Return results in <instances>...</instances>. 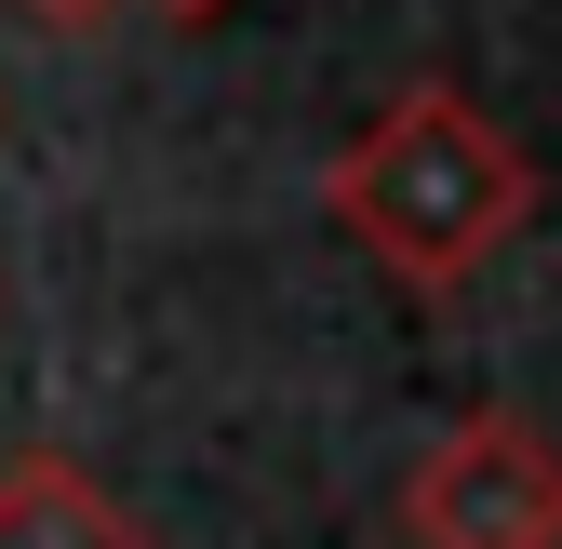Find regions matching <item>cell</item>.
<instances>
[{
  "label": "cell",
  "instance_id": "6da1fadb",
  "mask_svg": "<svg viewBox=\"0 0 562 549\" xmlns=\"http://www.w3.org/2000/svg\"><path fill=\"white\" fill-rule=\"evenodd\" d=\"M322 201H335V228L362 242L389 282L456 295L469 268L536 215V161H522L509 134L456 94V81H402V94H389V108L335 148Z\"/></svg>",
  "mask_w": 562,
  "mask_h": 549
},
{
  "label": "cell",
  "instance_id": "7a4b0ae2",
  "mask_svg": "<svg viewBox=\"0 0 562 549\" xmlns=\"http://www.w3.org/2000/svg\"><path fill=\"white\" fill-rule=\"evenodd\" d=\"M415 549H562V442L536 416H456L402 469Z\"/></svg>",
  "mask_w": 562,
  "mask_h": 549
},
{
  "label": "cell",
  "instance_id": "3957f363",
  "mask_svg": "<svg viewBox=\"0 0 562 549\" xmlns=\"http://www.w3.org/2000/svg\"><path fill=\"white\" fill-rule=\"evenodd\" d=\"M0 549H148V523L121 509V483L108 469H81V456H14L0 469Z\"/></svg>",
  "mask_w": 562,
  "mask_h": 549
},
{
  "label": "cell",
  "instance_id": "277c9868",
  "mask_svg": "<svg viewBox=\"0 0 562 549\" xmlns=\"http://www.w3.org/2000/svg\"><path fill=\"white\" fill-rule=\"evenodd\" d=\"M27 14H41V27H108L121 0H27Z\"/></svg>",
  "mask_w": 562,
  "mask_h": 549
},
{
  "label": "cell",
  "instance_id": "5b68a950",
  "mask_svg": "<svg viewBox=\"0 0 562 549\" xmlns=\"http://www.w3.org/2000/svg\"><path fill=\"white\" fill-rule=\"evenodd\" d=\"M148 14H175V27H201V14H228V0H148Z\"/></svg>",
  "mask_w": 562,
  "mask_h": 549
}]
</instances>
